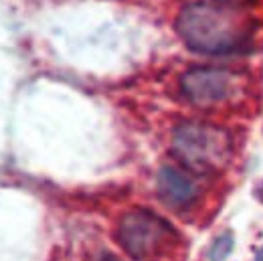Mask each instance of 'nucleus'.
<instances>
[{"mask_svg":"<svg viewBox=\"0 0 263 261\" xmlns=\"http://www.w3.org/2000/svg\"><path fill=\"white\" fill-rule=\"evenodd\" d=\"M182 43L200 55L227 57L251 51L253 23L233 4L193 0L176 18Z\"/></svg>","mask_w":263,"mask_h":261,"instance_id":"f257e3e1","label":"nucleus"},{"mask_svg":"<svg viewBox=\"0 0 263 261\" xmlns=\"http://www.w3.org/2000/svg\"><path fill=\"white\" fill-rule=\"evenodd\" d=\"M116 239L134 261H166L180 245L176 229L148 209L128 211L118 223Z\"/></svg>","mask_w":263,"mask_h":261,"instance_id":"f03ea898","label":"nucleus"},{"mask_svg":"<svg viewBox=\"0 0 263 261\" xmlns=\"http://www.w3.org/2000/svg\"><path fill=\"white\" fill-rule=\"evenodd\" d=\"M172 152L193 172H213L229 160L231 140L217 126L184 122L174 130Z\"/></svg>","mask_w":263,"mask_h":261,"instance_id":"7ed1b4c3","label":"nucleus"},{"mask_svg":"<svg viewBox=\"0 0 263 261\" xmlns=\"http://www.w3.org/2000/svg\"><path fill=\"white\" fill-rule=\"evenodd\" d=\"M241 87L239 75L223 67H193L180 77V91L186 101L204 109L237 101Z\"/></svg>","mask_w":263,"mask_h":261,"instance_id":"20e7f679","label":"nucleus"},{"mask_svg":"<svg viewBox=\"0 0 263 261\" xmlns=\"http://www.w3.org/2000/svg\"><path fill=\"white\" fill-rule=\"evenodd\" d=\"M158 196L166 207L174 211H186L191 209L200 196L198 184L191 174H186L178 166H162L156 178Z\"/></svg>","mask_w":263,"mask_h":261,"instance_id":"39448f33","label":"nucleus"},{"mask_svg":"<svg viewBox=\"0 0 263 261\" xmlns=\"http://www.w3.org/2000/svg\"><path fill=\"white\" fill-rule=\"evenodd\" d=\"M233 251V235L223 233L221 237L215 239V243L209 249V259L211 261H225Z\"/></svg>","mask_w":263,"mask_h":261,"instance_id":"423d86ee","label":"nucleus"},{"mask_svg":"<svg viewBox=\"0 0 263 261\" xmlns=\"http://www.w3.org/2000/svg\"><path fill=\"white\" fill-rule=\"evenodd\" d=\"M255 196H257V198H259V200L263 202V180L259 182V184H257V187H255Z\"/></svg>","mask_w":263,"mask_h":261,"instance_id":"0eeeda50","label":"nucleus"},{"mask_svg":"<svg viewBox=\"0 0 263 261\" xmlns=\"http://www.w3.org/2000/svg\"><path fill=\"white\" fill-rule=\"evenodd\" d=\"M99 261H122V259H118V257H114V255H105L103 259H99Z\"/></svg>","mask_w":263,"mask_h":261,"instance_id":"6e6552de","label":"nucleus"},{"mask_svg":"<svg viewBox=\"0 0 263 261\" xmlns=\"http://www.w3.org/2000/svg\"><path fill=\"white\" fill-rule=\"evenodd\" d=\"M255 261H263V247L257 251V255H255Z\"/></svg>","mask_w":263,"mask_h":261,"instance_id":"1a4fd4ad","label":"nucleus"}]
</instances>
